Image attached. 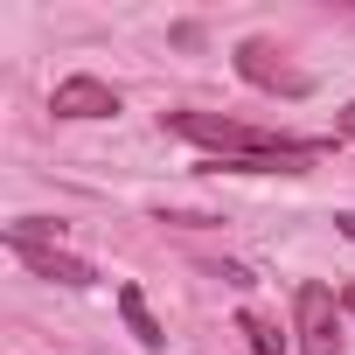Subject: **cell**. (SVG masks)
<instances>
[{
  "mask_svg": "<svg viewBox=\"0 0 355 355\" xmlns=\"http://www.w3.org/2000/svg\"><path fill=\"white\" fill-rule=\"evenodd\" d=\"M237 327L251 334V348H258V355H286V334H279V320H265V313H244Z\"/></svg>",
  "mask_w": 355,
  "mask_h": 355,
  "instance_id": "52a82bcc",
  "label": "cell"
},
{
  "mask_svg": "<svg viewBox=\"0 0 355 355\" xmlns=\"http://www.w3.org/2000/svg\"><path fill=\"white\" fill-rule=\"evenodd\" d=\"M293 320H300V355H341V306L327 286H300L293 293Z\"/></svg>",
  "mask_w": 355,
  "mask_h": 355,
  "instance_id": "7a4b0ae2",
  "label": "cell"
},
{
  "mask_svg": "<svg viewBox=\"0 0 355 355\" xmlns=\"http://www.w3.org/2000/svg\"><path fill=\"white\" fill-rule=\"evenodd\" d=\"M160 125L209 153H230V160H216V174H306L320 160V139H279V132L223 119V112H160Z\"/></svg>",
  "mask_w": 355,
  "mask_h": 355,
  "instance_id": "6da1fadb",
  "label": "cell"
},
{
  "mask_svg": "<svg viewBox=\"0 0 355 355\" xmlns=\"http://www.w3.org/2000/svg\"><path fill=\"white\" fill-rule=\"evenodd\" d=\"M119 313H125V327H132V341H139V348H160V341H167V334H160V320L146 313L139 286H119Z\"/></svg>",
  "mask_w": 355,
  "mask_h": 355,
  "instance_id": "8992f818",
  "label": "cell"
},
{
  "mask_svg": "<svg viewBox=\"0 0 355 355\" xmlns=\"http://www.w3.org/2000/svg\"><path fill=\"white\" fill-rule=\"evenodd\" d=\"M49 112H56V119H112V112H119V91H112L105 77H63L56 98H49Z\"/></svg>",
  "mask_w": 355,
  "mask_h": 355,
  "instance_id": "277c9868",
  "label": "cell"
},
{
  "mask_svg": "<svg viewBox=\"0 0 355 355\" xmlns=\"http://www.w3.org/2000/svg\"><path fill=\"white\" fill-rule=\"evenodd\" d=\"M237 77L258 84V91H279V98H306V91H313V77L293 70L272 42H237Z\"/></svg>",
  "mask_w": 355,
  "mask_h": 355,
  "instance_id": "3957f363",
  "label": "cell"
},
{
  "mask_svg": "<svg viewBox=\"0 0 355 355\" xmlns=\"http://www.w3.org/2000/svg\"><path fill=\"white\" fill-rule=\"evenodd\" d=\"M341 139H355V105H348V112H341Z\"/></svg>",
  "mask_w": 355,
  "mask_h": 355,
  "instance_id": "ba28073f",
  "label": "cell"
},
{
  "mask_svg": "<svg viewBox=\"0 0 355 355\" xmlns=\"http://www.w3.org/2000/svg\"><path fill=\"white\" fill-rule=\"evenodd\" d=\"M348 306H355V293H348Z\"/></svg>",
  "mask_w": 355,
  "mask_h": 355,
  "instance_id": "30bf717a",
  "label": "cell"
},
{
  "mask_svg": "<svg viewBox=\"0 0 355 355\" xmlns=\"http://www.w3.org/2000/svg\"><path fill=\"white\" fill-rule=\"evenodd\" d=\"M334 223H341V237H348V244H355V216H334Z\"/></svg>",
  "mask_w": 355,
  "mask_h": 355,
  "instance_id": "9c48e42d",
  "label": "cell"
},
{
  "mask_svg": "<svg viewBox=\"0 0 355 355\" xmlns=\"http://www.w3.org/2000/svg\"><path fill=\"white\" fill-rule=\"evenodd\" d=\"M35 279H56V286H98V272L77 258V251H56V244H8Z\"/></svg>",
  "mask_w": 355,
  "mask_h": 355,
  "instance_id": "5b68a950",
  "label": "cell"
}]
</instances>
